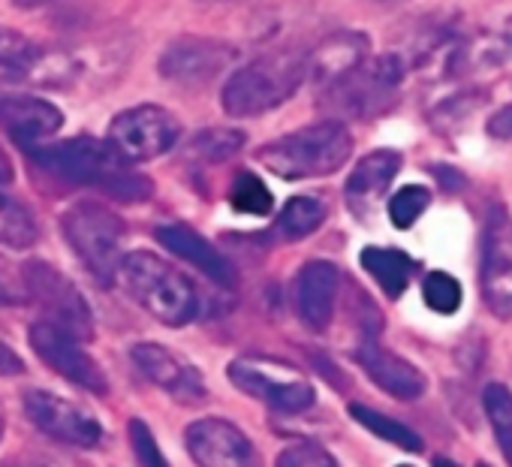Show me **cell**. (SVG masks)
Here are the masks:
<instances>
[{
    "instance_id": "obj_1",
    "label": "cell",
    "mask_w": 512,
    "mask_h": 467,
    "mask_svg": "<svg viewBox=\"0 0 512 467\" xmlns=\"http://www.w3.org/2000/svg\"><path fill=\"white\" fill-rule=\"evenodd\" d=\"M25 151L52 175L67 178L73 184H94L124 202H139L154 193L151 181L145 175L130 172L127 163L109 148V142L91 136H76L55 145H28Z\"/></svg>"
},
{
    "instance_id": "obj_2",
    "label": "cell",
    "mask_w": 512,
    "mask_h": 467,
    "mask_svg": "<svg viewBox=\"0 0 512 467\" xmlns=\"http://www.w3.org/2000/svg\"><path fill=\"white\" fill-rule=\"evenodd\" d=\"M115 281L124 293L163 326H187L199 314V293L187 275L148 251H133L121 260Z\"/></svg>"
},
{
    "instance_id": "obj_3",
    "label": "cell",
    "mask_w": 512,
    "mask_h": 467,
    "mask_svg": "<svg viewBox=\"0 0 512 467\" xmlns=\"http://www.w3.org/2000/svg\"><path fill=\"white\" fill-rule=\"evenodd\" d=\"M308 76V55L272 52L229 76L223 85V109L232 118H256L287 103Z\"/></svg>"
},
{
    "instance_id": "obj_4",
    "label": "cell",
    "mask_w": 512,
    "mask_h": 467,
    "mask_svg": "<svg viewBox=\"0 0 512 467\" xmlns=\"http://www.w3.org/2000/svg\"><path fill=\"white\" fill-rule=\"evenodd\" d=\"M350 154L353 136L341 121L329 118L263 145L260 163L284 181H302L338 172L350 160Z\"/></svg>"
},
{
    "instance_id": "obj_5",
    "label": "cell",
    "mask_w": 512,
    "mask_h": 467,
    "mask_svg": "<svg viewBox=\"0 0 512 467\" xmlns=\"http://www.w3.org/2000/svg\"><path fill=\"white\" fill-rule=\"evenodd\" d=\"M401 82L404 67L395 55L365 58L320 91V106L335 118H371L395 103Z\"/></svg>"
},
{
    "instance_id": "obj_6",
    "label": "cell",
    "mask_w": 512,
    "mask_h": 467,
    "mask_svg": "<svg viewBox=\"0 0 512 467\" xmlns=\"http://www.w3.org/2000/svg\"><path fill=\"white\" fill-rule=\"evenodd\" d=\"M61 229H64L67 245L82 260V266L103 287H109L124 260L121 254L124 229H127L124 220L100 202H76L64 211Z\"/></svg>"
},
{
    "instance_id": "obj_7",
    "label": "cell",
    "mask_w": 512,
    "mask_h": 467,
    "mask_svg": "<svg viewBox=\"0 0 512 467\" xmlns=\"http://www.w3.org/2000/svg\"><path fill=\"white\" fill-rule=\"evenodd\" d=\"M229 383L244 395L269 404L278 413H302L314 407V386L287 362L266 356H238L226 368Z\"/></svg>"
},
{
    "instance_id": "obj_8",
    "label": "cell",
    "mask_w": 512,
    "mask_h": 467,
    "mask_svg": "<svg viewBox=\"0 0 512 467\" xmlns=\"http://www.w3.org/2000/svg\"><path fill=\"white\" fill-rule=\"evenodd\" d=\"M22 275H25L28 299L46 314L49 323L70 332L79 341L94 338V314H91L85 296L79 293V287L64 272H58L49 263L31 260L22 269Z\"/></svg>"
},
{
    "instance_id": "obj_9",
    "label": "cell",
    "mask_w": 512,
    "mask_h": 467,
    "mask_svg": "<svg viewBox=\"0 0 512 467\" xmlns=\"http://www.w3.org/2000/svg\"><path fill=\"white\" fill-rule=\"evenodd\" d=\"M181 139V124L163 106H133L112 118L109 124V148L124 163L157 160L175 148Z\"/></svg>"
},
{
    "instance_id": "obj_10",
    "label": "cell",
    "mask_w": 512,
    "mask_h": 467,
    "mask_svg": "<svg viewBox=\"0 0 512 467\" xmlns=\"http://www.w3.org/2000/svg\"><path fill=\"white\" fill-rule=\"evenodd\" d=\"M482 302L497 320H512V214L494 205L482 229Z\"/></svg>"
},
{
    "instance_id": "obj_11",
    "label": "cell",
    "mask_w": 512,
    "mask_h": 467,
    "mask_svg": "<svg viewBox=\"0 0 512 467\" xmlns=\"http://www.w3.org/2000/svg\"><path fill=\"white\" fill-rule=\"evenodd\" d=\"M28 338H31L34 353H37L58 377H64L67 383L82 386V389H88V392H97V395H106V392H109V380H106L100 362L82 347L79 338H73L70 332L58 329V326L49 323V320L34 323L31 332H28Z\"/></svg>"
},
{
    "instance_id": "obj_12",
    "label": "cell",
    "mask_w": 512,
    "mask_h": 467,
    "mask_svg": "<svg viewBox=\"0 0 512 467\" xmlns=\"http://www.w3.org/2000/svg\"><path fill=\"white\" fill-rule=\"evenodd\" d=\"M22 404H25L28 419L43 434H49L52 440L70 443V446H79V449H94L106 437L103 425L85 407H79V404L55 395V392L28 389L25 398H22Z\"/></svg>"
},
{
    "instance_id": "obj_13",
    "label": "cell",
    "mask_w": 512,
    "mask_h": 467,
    "mask_svg": "<svg viewBox=\"0 0 512 467\" xmlns=\"http://www.w3.org/2000/svg\"><path fill=\"white\" fill-rule=\"evenodd\" d=\"M184 443L199 467H260L250 437L226 419H196L187 428Z\"/></svg>"
},
{
    "instance_id": "obj_14",
    "label": "cell",
    "mask_w": 512,
    "mask_h": 467,
    "mask_svg": "<svg viewBox=\"0 0 512 467\" xmlns=\"http://www.w3.org/2000/svg\"><path fill=\"white\" fill-rule=\"evenodd\" d=\"M232 61H235L232 46L220 40H208V37H184V40H175L160 55V76L181 82V85H202L220 76Z\"/></svg>"
},
{
    "instance_id": "obj_15",
    "label": "cell",
    "mask_w": 512,
    "mask_h": 467,
    "mask_svg": "<svg viewBox=\"0 0 512 467\" xmlns=\"http://www.w3.org/2000/svg\"><path fill=\"white\" fill-rule=\"evenodd\" d=\"M133 356V365L154 383L160 386L163 392H169L175 401L181 404H199L205 401L208 389H205V380L202 374L184 362L181 356H175L172 350H166L163 344H154V341H142L130 350Z\"/></svg>"
},
{
    "instance_id": "obj_16",
    "label": "cell",
    "mask_w": 512,
    "mask_h": 467,
    "mask_svg": "<svg viewBox=\"0 0 512 467\" xmlns=\"http://www.w3.org/2000/svg\"><path fill=\"white\" fill-rule=\"evenodd\" d=\"M356 362L365 368V374H368L386 395H392V398H398V401H416V398H422L425 389H428L425 374H422L413 362H407L404 356L386 350L374 335H365V341L356 347Z\"/></svg>"
},
{
    "instance_id": "obj_17",
    "label": "cell",
    "mask_w": 512,
    "mask_h": 467,
    "mask_svg": "<svg viewBox=\"0 0 512 467\" xmlns=\"http://www.w3.org/2000/svg\"><path fill=\"white\" fill-rule=\"evenodd\" d=\"M338 290H341V272L338 266L326 260H314L302 266L296 278V308L302 323L311 332H326L335 317L338 305Z\"/></svg>"
},
{
    "instance_id": "obj_18",
    "label": "cell",
    "mask_w": 512,
    "mask_h": 467,
    "mask_svg": "<svg viewBox=\"0 0 512 467\" xmlns=\"http://www.w3.org/2000/svg\"><path fill=\"white\" fill-rule=\"evenodd\" d=\"M157 242L175 254L178 260L190 263L193 269H199L205 278H211L214 284L220 287H235L238 275H235V266L205 239L199 236L196 229L184 226V223H172V226H160L157 229Z\"/></svg>"
},
{
    "instance_id": "obj_19",
    "label": "cell",
    "mask_w": 512,
    "mask_h": 467,
    "mask_svg": "<svg viewBox=\"0 0 512 467\" xmlns=\"http://www.w3.org/2000/svg\"><path fill=\"white\" fill-rule=\"evenodd\" d=\"M0 127H4L22 148L37 145L40 139L55 136L64 127V115L58 106L37 97H0Z\"/></svg>"
},
{
    "instance_id": "obj_20",
    "label": "cell",
    "mask_w": 512,
    "mask_h": 467,
    "mask_svg": "<svg viewBox=\"0 0 512 467\" xmlns=\"http://www.w3.org/2000/svg\"><path fill=\"white\" fill-rule=\"evenodd\" d=\"M398 172H401V154L398 151H389V148L371 151L368 157H362L356 163V169L347 178V202L353 208L371 205L374 199H380L389 190V184Z\"/></svg>"
},
{
    "instance_id": "obj_21",
    "label": "cell",
    "mask_w": 512,
    "mask_h": 467,
    "mask_svg": "<svg viewBox=\"0 0 512 467\" xmlns=\"http://www.w3.org/2000/svg\"><path fill=\"white\" fill-rule=\"evenodd\" d=\"M365 58H368V40L362 34H335L326 43H320L314 55H308V73H314L320 88H326L344 73H350L356 64H362Z\"/></svg>"
},
{
    "instance_id": "obj_22",
    "label": "cell",
    "mask_w": 512,
    "mask_h": 467,
    "mask_svg": "<svg viewBox=\"0 0 512 467\" xmlns=\"http://www.w3.org/2000/svg\"><path fill=\"white\" fill-rule=\"evenodd\" d=\"M359 260H362V269L380 284V290L389 299H398L410 287L416 263L404 251H398V248H365Z\"/></svg>"
},
{
    "instance_id": "obj_23",
    "label": "cell",
    "mask_w": 512,
    "mask_h": 467,
    "mask_svg": "<svg viewBox=\"0 0 512 467\" xmlns=\"http://www.w3.org/2000/svg\"><path fill=\"white\" fill-rule=\"evenodd\" d=\"M40 239L37 217L28 205L0 187V245L13 251H28Z\"/></svg>"
},
{
    "instance_id": "obj_24",
    "label": "cell",
    "mask_w": 512,
    "mask_h": 467,
    "mask_svg": "<svg viewBox=\"0 0 512 467\" xmlns=\"http://www.w3.org/2000/svg\"><path fill=\"white\" fill-rule=\"evenodd\" d=\"M326 220V205L314 196H293L278 214V232L287 242H302Z\"/></svg>"
},
{
    "instance_id": "obj_25",
    "label": "cell",
    "mask_w": 512,
    "mask_h": 467,
    "mask_svg": "<svg viewBox=\"0 0 512 467\" xmlns=\"http://www.w3.org/2000/svg\"><path fill=\"white\" fill-rule=\"evenodd\" d=\"M350 416L362 428H368L371 434H377L380 440H386V443H392V446H398L404 452H422L425 449L422 437L413 428H407V425L395 422L392 416H383V413H377V410H371L365 404H350Z\"/></svg>"
},
{
    "instance_id": "obj_26",
    "label": "cell",
    "mask_w": 512,
    "mask_h": 467,
    "mask_svg": "<svg viewBox=\"0 0 512 467\" xmlns=\"http://www.w3.org/2000/svg\"><path fill=\"white\" fill-rule=\"evenodd\" d=\"M482 407L491 422L494 440H497L506 464L512 467V392L503 383H488L482 392Z\"/></svg>"
},
{
    "instance_id": "obj_27",
    "label": "cell",
    "mask_w": 512,
    "mask_h": 467,
    "mask_svg": "<svg viewBox=\"0 0 512 467\" xmlns=\"http://www.w3.org/2000/svg\"><path fill=\"white\" fill-rule=\"evenodd\" d=\"M229 202H232L235 211L253 214V217H266V214H272V205H275L272 190H269L260 178H256L253 172H238V175H235V181H232V187H229Z\"/></svg>"
},
{
    "instance_id": "obj_28",
    "label": "cell",
    "mask_w": 512,
    "mask_h": 467,
    "mask_svg": "<svg viewBox=\"0 0 512 467\" xmlns=\"http://www.w3.org/2000/svg\"><path fill=\"white\" fill-rule=\"evenodd\" d=\"M40 64V46L31 43L25 34L0 25V70L28 73Z\"/></svg>"
},
{
    "instance_id": "obj_29",
    "label": "cell",
    "mask_w": 512,
    "mask_h": 467,
    "mask_svg": "<svg viewBox=\"0 0 512 467\" xmlns=\"http://www.w3.org/2000/svg\"><path fill=\"white\" fill-rule=\"evenodd\" d=\"M422 299L434 314H455L461 308V284L449 272H428L422 281Z\"/></svg>"
},
{
    "instance_id": "obj_30",
    "label": "cell",
    "mask_w": 512,
    "mask_h": 467,
    "mask_svg": "<svg viewBox=\"0 0 512 467\" xmlns=\"http://www.w3.org/2000/svg\"><path fill=\"white\" fill-rule=\"evenodd\" d=\"M241 145H244V136L238 130H205L190 142V154L208 163H220V160H229L235 151H241Z\"/></svg>"
},
{
    "instance_id": "obj_31",
    "label": "cell",
    "mask_w": 512,
    "mask_h": 467,
    "mask_svg": "<svg viewBox=\"0 0 512 467\" xmlns=\"http://www.w3.org/2000/svg\"><path fill=\"white\" fill-rule=\"evenodd\" d=\"M428 202H431L428 187H422V184H407V187H401V190L389 199V217H392V223H395L398 229H410V226L425 214Z\"/></svg>"
},
{
    "instance_id": "obj_32",
    "label": "cell",
    "mask_w": 512,
    "mask_h": 467,
    "mask_svg": "<svg viewBox=\"0 0 512 467\" xmlns=\"http://www.w3.org/2000/svg\"><path fill=\"white\" fill-rule=\"evenodd\" d=\"M275 467H338V461L326 446L311 443V440H299L278 455Z\"/></svg>"
},
{
    "instance_id": "obj_33",
    "label": "cell",
    "mask_w": 512,
    "mask_h": 467,
    "mask_svg": "<svg viewBox=\"0 0 512 467\" xmlns=\"http://www.w3.org/2000/svg\"><path fill=\"white\" fill-rule=\"evenodd\" d=\"M130 443H133V452H136V458H139L142 467H172V464L166 461V455L160 452V446H157L151 428H148L142 419H133V422H130Z\"/></svg>"
},
{
    "instance_id": "obj_34",
    "label": "cell",
    "mask_w": 512,
    "mask_h": 467,
    "mask_svg": "<svg viewBox=\"0 0 512 467\" xmlns=\"http://www.w3.org/2000/svg\"><path fill=\"white\" fill-rule=\"evenodd\" d=\"M19 374H25L22 356L13 347H7L4 341H0V377H19Z\"/></svg>"
},
{
    "instance_id": "obj_35",
    "label": "cell",
    "mask_w": 512,
    "mask_h": 467,
    "mask_svg": "<svg viewBox=\"0 0 512 467\" xmlns=\"http://www.w3.org/2000/svg\"><path fill=\"white\" fill-rule=\"evenodd\" d=\"M0 181H13V166H10V160L4 157V154H0Z\"/></svg>"
},
{
    "instance_id": "obj_36",
    "label": "cell",
    "mask_w": 512,
    "mask_h": 467,
    "mask_svg": "<svg viewBox=\"0 0 512 467\" xmlns=\"http://www.w3.org/2000/svg\"><path fill=\"white\" fill-rule=\"evenodd\" d=\"M19 299H16V293H10V287L0 281V305H16Z\"/></svg>"
},
{
    "instance_id": "obj_37",
    "label": "cell",
    "mask_w": 512,
    "mask_h": 467,
    "mask_svg": "<svg viewBox=\"0 0 512 467\" xmlns=\"http://www.w3.org/2000/svg\"><path fill=\"white\" fill-rule=\"evenodd\" d=\"M434 467H461V464H455L452 458H443L440 455V458H434Z\"/></svg>"
},
{
    "instance_id": "obj_38",
    "label": "cell",
    "mask_w": 512,
    "mask_h": 467,
    "mask_svg": "<svg viewBox=\"0 0 512 467\" xmlns=\"http://www.w3.org/2000/svg\"><path fill=\"white\" fill-rule=\"evenodd\" d=\"M4 425H7V422H4V413H0V434H4Z\"/></svg>"
},
{
    "instance_id": "obj_39",
    "label": "cell",
    "mask_w": 512,
    "mask_h": 467,
    "mask_svg": "<svg viewBox=\"0 0 512 467\" xmlns=\"http://www.w3.org/2000/svg\"><path fill=\"white\" fill-rule=\"evenodd\" d=\"M401 467H407V464H401Z\"/></svg>"
}]
</instances>
